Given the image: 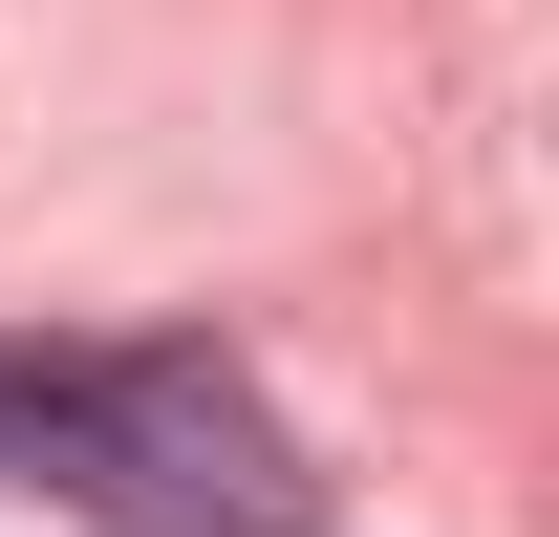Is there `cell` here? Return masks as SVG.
<instances>
[{"label": "cell", "instance_id": "obj_1", "mask_svg": "<svg viewBox=\"0 0 559 537\" xmlns=\"http://www.w3.org/2000/svg\"><path fill=\"white\" fill-rule=\"evenodd\" d=\"M0 473H44L108 537H323L280 430L215 366H173V344H130V366L108 344H0Z\"/></svg>", "mask_w": 559, "mask_h": 537}]
</instances>
